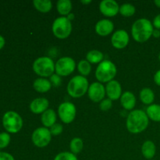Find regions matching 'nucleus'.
Segmentation results:
<instances>
[{"mask_svg":"<svg viewBox=\"0 0 160 160\" xmlns=\"http://www.w3.org/2000/svg\"><path fill=\"white\" fill-rule=\"evenodd\" d=\"M149 119L146 112L142 109H134L127 117V129L131 134H140L148 128Z\"/></svg>","mask_w":160,"mask_h":160,"instance_id":"1","label":"nucleus"},{"mask_svg":"<svg viewBox=\"0 0 160 160\" xmlns=\"http://www.w3.org/2000/svg\"><path fill=\"white\" fill-rule=\"evenodd\" d=\"M154 27L152 23L146 18H141L134 21L131 27V35L135 42L143 43L152 36Z\"/></svg>","mask_w":160,"mask_h":160,"instance_id":"2","label":"nucleus"},{"mask_svg":"<svg viewBox=\"0 0 160 160\" xmlns=\"http://www.w3.org/2000/svg\"><path fill=\"white\" fill-rule=\"evenodd\" d=\"M89 83L87 78L77 75L72 78L67 84V93L72 98H78L84 96L88 91Z\"/></svg>","mask_w":160,"mask_h":160,"instance_id":"3","label":"nucleus"},{"mask_svg":"<svg viewBox=\"0 0 160 160\" xmlns=\"http://www.w3.org/2000/svg\"><path fill=\"white\" fill-rule=\"evenodd\" d=\"M117 73L115 64L109 59H105L100 62L95 70V78L100 83H109L114 80Z\"/></svg>","mask_w":160,"mask_h":160,"instance_id":"4","label":"nucleus"},{"mask_svg":"<svg viewBox=\"0 0 160 160\" xmlns=\"http://www.w3.org/2000/svg\"><path fill=\"white\" fill-rule=\"evenodd\" d=\"M54 61L48 56H42L33 62V70L40 78H50L55 73Z\"/></svg>","mask_w":160,"mask_h":160,"instance_id":"5","label":"nucleus"},{"mask_svg":"<svg viewBox=\"0 0 160 160\" xmlns=\"http://www.w3.org/2000/svg\"><path fill=\"white\" fill-rule=\"evenodd\" d=\"M23 119L15 111H8L3 115L2 125L9 134H17L23 128Z\"/></svg>","mask_w":160,"mask_h":160,"instance_id":"6","label":"nucleus"},{"mask_svg":"<svg viewBox=\"0 0 160 160\" xmlns=\"http://www.w3.org/2000/svg\"><path fill=\"white\" fill-rule=\"evenodd\" d=\"M53 34L58 39H66L70 35L72 31V23L67 17H57L52 26Z\"/></svg>","mask_w":160,"mask_h":160,"instance_id":"7","label":"nucleus"},{"mask_svg":"<svg viewBox=\"0 0 160 160\" xmlns=\"http://www.w3.org/2000/svg\"><path fill=\"white\" fill-rule=\"evenodd\" d=\"M76 68L75 60L71 57L64 56L58 59L55 65V72L59 77H67L73 73Z\"/></svg>","mask_w":160,"mask_h":160,"instance_id":"8","label":"nucleus"},{"mask_svg":"<svg viewBox=\"0 0 160 160\" xmlns=\"http://www.w3.org/2000/svg\"><path fill=\"white\" fill-rule=\"evenodd\" d=\"M52 134L49 129L45 127L38 128L34 130L31 135L33 144L38 148H45L48 146L52 140Z\"/></svg>","mask_w":160,"mask_h":160,"instance_id":"9","label":"nucleus"},{"mask_svg":"<svg viewBox=\"0 0 160 160\" xmlns=\"http://www.w3.org/2000/svg\"><path fill=\"white\" fill-rule=\"evenodd\" d=\"M77 114L76 106L70 102H64L58 107V115L61 121L66 124H70L74 120Z\"/></svg>","mask_w":160,"mask_h":160,"instance_id":"10","label":"nucleus"},{"mask_svg":"<svg viewBox=\"0 0 160 160\" xmlns=\"http://www.w3.org/2000/svg\"><path fill=\"white\" fill-rule=\"evenodd\" d=\"M106 87L100 82H94L89 85L88 95L94 102H101L106 96Z\"/></svg>","mask_w":160,"mask_h":160,"instance_id":"11","label":"nucleus"},{"mask_svg":"<svg viewBox=\"0 0 160 160\" xmlns=\"http://www.w3.org/2000/svg\"><path fill=\"white\" fill-rule=\"evenodd\" d=\"M130 37L125 30H117L112 34L111 38L112 45L117 49H123L129 44Z\"/></svg>","mask_w":160,"mask_h":160,"instance_id":"12","label":"nucleus"},{"mask_svg":"<svg viewBox=\"0 0 160 160\" xmlns=\"http://www.w3.org/2000/svg\"><path fill=\"white\" fill-rule=\"evenodd\" d=\"M99 10L105 17H113L118 14L120 6L115 0H103L99 3Z\"/></svg>","mask_w":160,"mask_h":160,"instance_id":"13","label":"nucleus"},{"mask_svg":"<svg viewBox=\"0 0 160 160\" xmlns=\"http://www.w3.org/2000/svg\"><path fill=\"white\" fill-rule=\"evenodd\" d=\"M106 93L108 98L112 101H117L120 98L123 93H122V87L119 81L112 80L107 83L106 86Z\"/></svg>","mask_w":160,"mask_h":160,"instance_id":"14","label":"nucleus"},{"mask_svg":"<svg viewBox=\"0 0 160 160\" xmlns=\"http://www.w3.org/2000/svg\"><path fill=\"white\" fill-rule=\"evenodd\" d=\"M95 32L102 37L109 35L114 30V23L108 19H102L95 24Z\"/></svg>","mask_w":160,"mask_h":160,"instance_id":"15","label":"nucleus"},{"mask_svg":"<svg viewBox=\"0 0 160 160\" xmlns=\"http://www.w3.org/2000/svg\"><path fill=\"white\" fill-rule=\"evenodd\" d=\"M49 102L46 98L39 97L34 98L30 103V110L34 114H42L48 109Z\"/></svg>","mask_w":160,"mask_h":160,"instance_id":"16","label":"nucleus"},{"mask_svg":"<svg viewBox=\"0 0 160 160\" xmlns=\"http://www.w3.org/2000/svg\"><path fill=\"white\" fill-rule=\"evenodd\" d=\"M120 99L122 107L126 110L132 111L135 107L137 100H136L134 94H133L131 92L127 91V92H123Z\"/></svg>","mask_w":160,"mask_h":160,"instance_id":"17","label":"nucleus"},{"mask_svg":"<svg viewBox=\"0 0 160 160\" xmlns=\"http://www.w3.org/2000/svg\"><path fill=\"white\" fill-rule=\"evenodd\" d=\"M56 119L57 116L52 109H48L41 116L42 123L43 124V127L47 128H50L55 123H56Z\"/></svg>","mask_w":160,"mask_h":160,"instance_id":"18","label":"nucleus"},{"mask_svg":"<svg viewBox=\"0 0 160 160\" xmlns=\"http://www.w3.org/2000/svg\"><path fill=\"white\" fill-rule=\"evenodd\" d=\"M142 156L148 160H152L156 156V146L152 141H145L142 146Z\"/></svg>","mask_w":160,"mask_h":160,"instance_id":"19","label":"nucleus"},{"mask_svg":"<svg viewBox=\"0 0 160 160\" xmlns=\"http://www.w3.org/2000/svg\"><path fill=\"white\" fill-rule=\"evenodd\" d=\"M52 86L51 82L47 78H37L33 83L34 89L39 93H46L52 88Z\"/></svg>","mask_w":160,"mask_h":160,"instance_id":"20","label":"nucleus"},{"mask_svg":"<svg viewBox=\"0 0 160 160\" xmlns=\"http://www.w3.org/2000/svg\"><path fill=\"white\" fill-rule=\"evenodd\" d=\"M56 9L61 17H67L71 12L72 2L70 0H59L56 3Z\"/></svg>","mask_w":160,"mask_h":160,"instance_id":"21","label":"nucleus"},{"mask_svg":"<svg viewBox=\"0 0 160 160\" xmlns=\"http://www.w3.org/2000/svg\"><path fill=\"white\" fill-rule=\"evenodd\" d=\"M139 96H140V100L145 105L150 106L153 104V102L155 100V93L149 88H145L142 89Z\"/></svg>","mask_w":160,"mask_h":160,"instance_id":"22","label":"nucleus"},{"mask_svg":"<svg viewBox=\"0 0 160 160\" xmlns=\"http://www.w3.org/2000/svg\"><path fill=\"white\" fill-rule=\"evenodd\" d=\"M146 114L148 119L154 122H160V105L152 104L146 109Z\"/></svg>","mask_w":160,"mask_h":160,"instance_id":"23","label":"nucleus"},{"mask_svg":"<svg viewBox=\"0 0 160 160\" xmlns=\"http://www.w3.org/2000/svg\"><path fill=\"white\" fill-rule=\"evenodd\" d=\"M33 5L38 12L47 13L52 8V2L50 0H34Z\"/></svg>","mask_w":160,"mask_h":160,"instance_id":"24","label":"nucleus"},{"mask_svg":"<svg viewBox=\"0 0 160 160\" xmlns=\"http://www.w3.org/2000/svg\"><path fill=\"white\" fill-rule=\"evenodd\" d=\"M103 58H104L103 53L96 49L91 50L86 55V60L88 61L91 64H99L104 60Z\"/></svg>","mask_w":160,"mask_h":160,"instance_id":"25","label":"nucleus"},{"mask_svg":"<svg viewBox=\"0 0 160 160\" xmlns=\"http://www.w3.org/2000/svg\"><path fill=\"white\" fill-rule=\"evenodd\" d=\"M78 70L81 76L88 77L92 72V65L86 59H82L78 64Z\"/></svg>","mask_w":160,"mask_h":160,"instance_id":"26","label":"nucleus"},{"mask_svg":"<svg viewBox=\"0 0 160 160\" xmlns=\"http://www.w3.org/2000/svg\"><path fill=\"white\" fill-rule=\"evenodd\" d=\"M83 147H84V143H83V141L81 140L80 138H73L70 141V152H71L72 153H73L74 155L79 154V153L82 151Z\"/></svg>","mask_w":160,"mask_h":160,"instance_id":"27","label":"nucleus"},{"mask_svg":"<svg viewBox=\"0 0 160 160\" xmlns=\"http://www.w3.org/2000/svg\"><path fill=\"white\" fill-rule=\"evenodd\" d=\"M136 12V8L134 5L131 3H124V4L120 6V10L119 12L121 14L123 17H130L134 15Z\"/></svg>","mask_w":160,"mask_h":160,"instance_id":"28","label":"nucleus"},{"mask_svg":"<svg viewBox=\"0 0 160 160\" xmlns=\"http://www.w3.org/2000/svg\"><path fill=\"white\" fill-rule=\"evenodd\" d=\"M54 160H78L76 155L71 152H62L55 156Z\"/></svg>","mask_w":160,"mask_h":160,"instance_id":"29","label":"nucleus"},{"mask_svg":"<svg viewBox=\"0 0 160 160\" xmlns=\"http://www.w3.org/2000/svg\"><path fill=\"white\" fill-rule=\"evenodd\" d=\"M11 141V137L9 133L2 132L0 133V149L6 148L9 145Z\"/></svg>","mask_w":160,"mask_h":160,"instance_id":"30","label":"nucleus"},{"mask_svg":"<svg viewBox=\"0 0 160 160\" xmlns=\"http://www.w3.org/2000/svg\"><path fill=\"white\" fill-rule=\"evenodd\" d=\"M112 107V101L109 98H104L99 103V108L102 111H108Z\"/></svg>","mask_w":160,"mask_h":160,"instance_id":"31","label":"nucleus"},{"mask_svg":"<svg viewBox=\"0 0 160 160\" xmlns=\"http://www.w3.org/2000/svg\"><path fill=\"white\" fill-rule=\"evenodd\" d=\"M49 131L51 132L52 135L58 136L62 134V131H63V128H62V124L56 123L49 128Z\"/></svg>","mask_w":160,"mask_h":160,"instance_id":"32","label":"nucleus"},{"mask_svg":"<svg viewBox=\"0 0 160 160\" xmlns=\"http://www.w3.org/2000/svg\"><path fill=\"white\" fill-rule=\"evenodd\" d=\"M50 82H51L52 85H53L54 87L57 88L62 83V80H61V77H59V75H57L56 73H54L53 75H52L50 77Z\"/></svg>","mask_w":160,"mask_h":160,"instance_id":"33","label":"nucleus"},{"mask_svg":"<svg viewBox=\"0 0 160 160\" xmlns=\"http://www.w3.org/2000/svg\"><path fill=\"white\" fill-rule=\"evenodd\" d=\"M0 160H15V159L10 153L0 152Z\"/></svg>","mask_w":160,"mask_h":160,"instance_id":"34","label":"nucleus"},{"mask_svg":"<svg viewBox=\"0 0 160 160\" xmlns=\"http://www.w3.org/2000/svg\"><path fill=\"white\" fill-rule=\"evenodd\" d=\"M152 25L155 29L160 30V13L158 14L157 16H156L155 18L153 19Z\"/></svg>","mask_w":160,"mask_h":160,"instance_id":"35","label":"nucleus"},{"mask_svg":"<svg viewBox=\"0 0 160 160\" xmlns=\"http://www.w3.org/2000/svg\"><path fill=\"white\" fill-rule=\"evenodd\" d=\"M153 80H154V82L156 85L160 86V70L156 72L154 77H153Z\"/></svg>","mask_w":160,"mask_h":160,"instance_id":"36","label":"nucleus"},{"mask_svg":"<svg viewBox=\"0 0 160 160\" xmlns=\"http://www.w3.org/2000/svg\"><path fill=\"white\" fill-rule=\"evenodd\" d=\"M152 36L154 38H160V30L154 29L152 33Z\"/></svg>","mask_w":160,"mask_h":160,"instance_id":"37","label":"nucleus"},{"mask_svg":"<svg viewBox=\"0 0 160 160\" xmlns=\"http://www.w3.org/2000/svg\"><path fill=\"white\" fill-rule=\"evenodd\" d=\"M5 44H6V41H5V38H3V36H2L0 34V50L5 46Z\"/></svg>","mask_w":160,"mask_h":160,"instance_id":"38","label":"nucleus"},{"mask_svg":"<svg viewBox=\"0 0 160 160\" xmlns=\"http://www.w3.org/2000/svg\"><path fill=\"white\" fill-rule=\"evenodd\" d=\"M67 19H68V20H70V21H72V20H74L75 16H74V14L72 13V12H70V13L69 14V15L67 16Z\"/></svg>","mask_w":160,"mask_h":160,"instance_id":"39","label":"nucleus"},{"mask_svg":"<svg viewBox=\"0 0 160 160\" xmlns=\"http://www.w3.org/2000/svg\"><path fill=\"white\" fill-rule=\"evenodd\" d=\"M81 2L84 5H88L92 3V0H81Z\"/></svg>","mask_w":160,"mask_h":160,"instance_id":"40","label":"nucleus"},{"mask_svg":"<svg viewBox=\"0 0 160 160\" xmlns=\"http://www.w3.org/2000/svg\"><path fill=\"white\" fill-rule=\"evenodd\" d=\"M154 3L157 7L160 8V0H156V1H154Z\"/></svg>","mask_w":160,"mask_h":160,"instance_id":"41","label":"nucleus"},{"mask_svg":"<svg viewBox=\"0 0 160 160\" xmlns=\"http://www.w3.org/2000/svg\"><path fill=\"white\" fill-rule=\"evenodd\" d=\"M158 58H159V62H160V53L159 54V56H158Z\"/></svg>","mask_w":160,"mask_h":160,"instance_id":"42","label":"nucleus"}]
</instances>
